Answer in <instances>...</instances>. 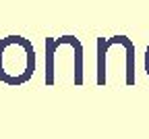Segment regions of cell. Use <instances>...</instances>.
Segmentation results:
<instances>
[{
  "mask_svg": "<svg viewBox=\"0 0 149 139\" xmlns=\"http://www.w3.org/2000/svg\"><path fill=\"white\" fill-rule=\"evenodd\" d=\"M35 71L33 44L23 35H6L0 39V81L19 87L27 83Z\"/></svg>",
  "mask_w": 149,
  "mask_h": 139,
  "instance_id": "cell-1",
  "label": "cell"
},
{
  "mask_svg": "<svg viewBox=\"0 0 149 139\" xmlns=\"http://www.w3.org/2000/svg\"><path fill=\"white\" fill-rule=\"evenodd\" d=\"M145 71H147V77H149V46H147V52H145Z\"/></svg>",
  "mask_w": 149,
  "mask_h": 139,
  "instance_id": "cell-2",
  "label": "cell"
}]
</instances>
